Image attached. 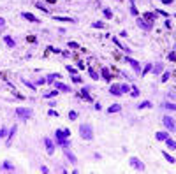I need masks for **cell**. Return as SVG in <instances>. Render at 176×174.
Segmentation results:
<instances>
[{"mask_svg": "<svg viewBox=\"0 0 176 174\" xmlns=\"http://www.w3.org/2000/svg\"><path fill=\"white\" fill-rule=\"evenodd\" d=\"M160 2H162V0H160Z\"/></svg>", "mask_w": 176, "mask_h": 174, "instance_id": "52", "label": "cell"}, {"mask_svg": "<svg viewBox=\"0 0 176 174\" xmlns=\"http://www.w3.org/2000/svg\"><path fill=\"white\" fill-rule=\"evenodd\" d=\"M137 26L143 28V30H151V25L148 21H144V19H141V18H137Z\"/></svg>", "mask_w": 176, "mask_h": 174, "instance_id": "14", "label": "cell"}, {"mask_svg": "<svg viewBox=\"0 0 176 174\" xmlns=\"http://www.w3.org/2000/svg\"><path fill=\"white\" fill-rule=\"evenodd\" d=\"M37 7H39V9H41V11H44V13H46V14H48V13H49V11H48V7H46V5H43V4H37Z\"/></svg>", "mask_w": 176, "mask_h": 174, "instance_id": "45", "label": "cell"}, {"mask_svg": "<svg viewBox=\"0 0 176 174\" xmlns=\"http://www.w3.org/2000/svg\"><path fill=\"white\" fill-rule=\"evenodd\" d=\"M21 81H23V83H25V86H27V88H32V90H35V88H37V86H35V85H34V83H30V81H27V79H25V77H23V79H21Z\"/></svg>", "mask_w": 176, "mask_h": 174, "instance_id": "36", "label": "cell"}, {"mask_svg": "<svg viewBox=\"0 0 176 174\" xmlns=\"http://www.w3.org/2000/svg\"><path fill=\"white\" fill-rule=\"evenodd\" d=\"M70 79H72V83H78V85H79V83H83V79H81L78 74H72V76H70Z\"/></svg>", "mask_w": 176, "mask_h": 174, "instance_id": "34", "label": "cell"}, {"mask_svg": "<svg viewBox=\"0 0 176 174\" xmlns=\"http://www.w3.org/2000/svg\"><path fill=\"white\" fill-rule=\"evenodd\" d=\"M144 18H146V19H144V21H148V23L151 25V21H153L155 18H159V16L155 14V13H144Z\"/></svg>", "mask_w": 176, "mask_h": 174, "instance_id": "20", "label": "cell"}, {"mask_svg": "<svg viewBox=\"0 0 176 174\" xmlns=\"http://www.w3.org/2000/svg\"><path fill=\"white\" fill-rule=\"evenodd\" d=\"M79 136L83 141H94V128L90 123H81L79 125Z\"/></svg>", "mask_w": 176, "mask_h": 174, "instance_id": "1", "label": "cell"}, {"mask_svg": "<svg viewBox=\"0 0 176 174\" xmlns=\"http://www.w3.org/2000/svg\"><path fill=\"white\" fill-rule=\"evenodd\" d=\"M151 64H146V65H144V69H141V74L144 76V74H148V72H151Z\"/></svg>", "mask_w": 176, "mask_h": 174, "instance_id": "31", "label": "cell"}, {"mask_svg": "<svg viewBox=\"0 0 176 174\" xmlns=\"http://www.w3.org/2000/svg\"><path fill=\"white\" fill-rule=\"evenodd\" d=\"M162 123H164V127L167 128L169 132H176V121L173 120V116H164Z\"/></svg>", "mask_w": 176, "mask_h": 174, "instance_id": "5", "label": "cell"}, {"mask_svg": "<svg viewBox=\"0 0 176 174\" xmlns=\"http://www.w3.org/2000/svg\"><path fill=\"white\" fill-rule=\"evenodd\" d=\"M95 109H97V111H100V109H102V104H99V102H97V104H95Z\"/></svg>", "mask_w": 176, "mask_h": 174, "instance_id": "51", "label": "cell"}, {"mask_svg": "<svg viewBox=\"0 0 176 174\" xmlns=\"http://www.w3.org/2000/svg\"><path fill=\"white\" fill-rule=\"evenodd\" d=\"M88 74H90V77H92V79H95V81L99 79V74L95 72V70H94V69H88Z\"/></svg>", "mask_w": 176, "mask_h": 174, "instance_id": "35", "label": "cell"}, {"mask_svg": "<svg viewBox=\"0 0 176 174\" xmlns=\"http://www.w3.org/2000/svg\"><path fill=\"white\" fill-rule=\"evenodd\" d=\"M39 171H41V172H44V174H48V172H49V169H48L46 165H41V167H39Z\"/></svg>", "mask_w": 176, "mask_h": 174, "instance_id": "46", "label": "cell"}, {"mask_svg": "<svg viewBox=\"0 0 176 174\" xmlns=\"http://www.w3.org/2000/svg\"><path fill=\"white\" fill-rule=\"evenodd\" d=\"M122 111V106L120 104H113V106H109V109H108V114H115V112H120Z\"/></svg>", "mask_w": 176, "mask_h": 174, "instance_id": "16", "label": "cell"}, {"mask_svg": "<svg viewBox=\"0 0 176 174\" xmlns=\"http://www.w3.org/2000/svg\"><path fill=\"white\" fill-rule=\"evenodd\" d=\"M16 130H18V127H13L11 130H9V134H7V141H5V144H7V146H11V144H13V139H14V136H16Z\"/></svg>", "mask_w": 176, "mask_h": 174, "instance_id": "10", "label": "cell"}, {"mask_svg": "<svg viewBox=\"0 0 176 174\" xmlns=\"http://www.w3.org/2000/svg\"><path fill=\"white\" fill-rule=\"evenodd\" d=\"M60 93L58 90H53V91H48V93H44V99H51V97H56Z\"/></svg>", "mask_w": 176, "mask_h": 174, "instance_id": "32", "label": "cell"}, {"mask_svg": "<svg viewBox=\"0 0 176 174\" xmlns=\"http://www.w3.org/2000/svg\"><path fill=\"white\" fill-rule=\"evenodd\" d=\"M167 60L169 62H176V51H171V53L167 55Z\"/></svg>", "mask_w": 176, "mask_h": 174, "instance_id": "37", "label": "cell"}, {"mask_svg": "<svg viewBox=\"0 0 176 174\" xmlns=\"http://www.w3.org/2000/svg\"><path fill=\"white\" fill-rule=\"evenodd\" d=\"M113 42H115V44H116L118 48H122V49H125V51H129V48H127V46H123V44L120 42V40H118L116 37H113Z\"/></svg>", "mask_w": 176, "mask_h": 174, "instance_id": "33", "label": "cell"}, {"mask_svg": "<svg viewBox=\"0 0 176 174\" xmlns=\"http://www.w3.org/2000/svg\"><path fill=\"white\" fill-rule=\"evenodd\" d=\"M64 150H65V151H64V155L67 157V160H69V162L72 163V165H76V163H78V158H76V157L72 155L70 151H69V148H64Z\"/></svg>", "mask_w": 176, "mask_h": 174, "instance_id": "11", "label": "cell"}, {"mask_svg": "<svg viewBox=\"0 0 176 174\" xmlns=\"http://www.w3.org/2000/svg\"><path fill=\"white\" fill-rule=\"evenodd\" d=\"M151 69H153V70H151V72H153V74H157V76H159V74L162 72V70H164V67H162V64H157V65H153Z\"/></svg>", "mask_w": 176, "mask_h": 174, "instance_id": "24", "label": "cell"}, {"mask_svg": "<svg viewBox=\"0 0 176 174\" xmlns=\"http://www.w3.org/2000/svg\"><path fill=\"white\" fill-rule=\"evenodd\" d=\"M160 155H162V157H164L165 160H167L169 163H174V162H176V158H174L173 155H169V153H167V151H162V153H160Z\"/></svg>", "mask_w": 176, "mask_h": 174, "instance_id": "22", "label": "cell"}, {"mask_svg": "<svg viewBox=\"0 0 176 174\" xmlns=\"http://www.w3.org/2000/svg\"><path fill=\"white\" fill-rule=\"evenodd\" d=\"M55 21H69V23H74V19L72 18H60V16H53Z\"/></svg>", "mask_w": 176, "mask_h": 174, "instance_id": "27", "label": "cell"}, {"mask_svg": "<svg viewBox=\"0 0 176 174\" xmlns=\"http://www.w3.org/2000/svg\"><path fill=\"white\" fill-rule=\"evenodd\" d=\"M130 14L132 16H137V9H136V4H134V0H130Z\"/></svg>", "mask_w": 176, "mask_h": 174, "instance_id": "29", "label": "cell"}, {"mask_svg": "<svg viewBox=\"0 0 176 174\" xmlns=\"http://www.w3.org/2000/svg\"><path fill=\"white\" fill-rule=\"evenodd\" d=\"M4 42H5V46H7V48H14V46H16L14 39H13L11 35H4Z\"/></svg>", "mask_w": 176, "mask_h": 174, "instance_id": "15", "label": "cell"}, {"mask_svg": "<svg viewBox=\"0 0 176 174\" xmlns=\"http://www.w3.org/2000/svg\"><path fill=\"white\" fill-rule=\"evenodd\" d=\"M167 137H169L167 132H157V134H155V139H157V141H165Z\"/></svg>", "mask_w": 176, "mask_h": 174, "instance_id": "19", "label": "cell"}, {"mask_svg": "<svg viewBox=\"0 0 176 174\" xmlns=\"http://www.w3.org/2000/svg\"><path fill=\"white\" fill-rule=\"evenodd\" d=\"M122 88V93H127V91H130V85H120Z\"/></svg>", "mask_w": 176, "mask_h": 174, "instance_id": "40", "label": "cell"}, {"mask_svg": "<svg viewBox=\"0 0 176 174\" xmlns=\"http://www.w3.org/2000/svg\"><path fill=\"white\" fill-rule=\"evenodd\" d=\"M81 97H83V100H88V102H92V95H90V88H86V86H83V88H81Z\"/></svg>", "mask_w": 176, "mask_h": 174, "instance_id": "12", "label": "cell"}, {"mask_svg": "<svg viewBox=\"0 0 176 174\" xmlns=\"http://www.w3.org/2000/svg\"><path fill=\"white\" fill-rule=\"evenodd\" d=\"M160 107L167 109V111H176V104H173V102H164V104H160Z\"/></svg>", "mask_w": 176, "mask_h": 174, "instance_id": "18", "label": "cell"}, {"mask_svg": "<svg viewBox=\"0 0 176 174\" xmlns=\"http://www.w3.org/2000/svg\"><path fill=\"white\" fill-rule=\"evenodd\" d=\"M169 77H171V72H164V76H162V83L169 81Z\"/></svg>", "mask_w": 176, "mask_h": 174, "instance_id": "44", "label": "cell"}, {"mask_svg": "<svg viewBox=\"0 0 176 174\" xmlns=\"http://www.w3.org/2000/svg\"><path fill=\"white\" fill-rule=\"evenodd\" d=\"M0 171L2 172H16V167L9 160H4L2 163H0Z\"/></svg>", "mask_w": 176, "mask_h": 174, "instance_id": "6", "label": "cell"}, {"mask_svg": "<svg viewBox=\"0 0 176 174\" xmlns=\"http://www.w3.org/2000/svg\"><path fill=\"white\" fill-rule=\"evenodd\" d=\"M58 77H60V74H49V76H46V83L48 85H53L55 79H58Z\"/></svg>", "mask_w": 176, "mask_h": 174, "instance_id": "21", "label": "cell"}, {"mask_svg": "<svg viewBox=\"0 0 176 174\" xmlns=\"http://www.w3.org/2000/svg\"><path fill=\"white\" fill-rule=\"evenodd\" d=\"M102 14H104L106 19H111V18H113V11H111V9H108V7L102 9Z\"/></svg>", "mask_w": 176, "mask_h": 174, "instance_id": "25", "label": "cell"}, {"mask_svg": "<svg viewBox=\"0 0 176 174\" xmlns=\"http://www.w3.org/2000/svg\"><path fill=\"white\" fill-rule=\"evenodd\" d=\"M164 142H165V146H167L169 150H176V141H173L171 137H167V139H165Z\"/></svg>", "mask_w": 176, "mask_h": 174, "instance_id": "23", "label": "cell"}, {"mask_svg": "<svg viewBox=\"0 0 176 174\" xmlns=\"http://www.w3.org/2000/svg\"><path fill=\"white\" fill-rule=\"evenodd\" d=\"M174 0H162V4H165V5H169V4H173Z\"/></svg>", "mask_w": 176, "mask_h": 174, "instance_id": "50", "label": "cell"}, {"mask_svg": "<svg viewBox=\"0 0 176 174\" xmlns=\"http://www.w3.org/2000/svg\"><path fill=\"white\" fill-rule=\"evenodd\" d=\"M16 116L21 118V120H28V118H32V109L30 107H18L16 109Z\"/></svg>", "mask_w": 176, "mask_h": 174, "instance_id": "4", "label": "cell"}, {"mask_svg": "<svg viewBox=\"0 0 176 174\" xmlns=\"http://www.w3.org/2000/svg\"><path fill=\"white\" fill-rule=\"evenodd\" d=\"M78 118V112L76 111H69V120H76Z\"/></svg>", "mask_w": 176, "mask_h": 174, "instance_id": "43", "label": "cell"}, {"mask_svg": "<svg viewBox=\"0 0 176 174\" xmlns=\"http://www.w3.org/2000/svg\"><path fill=\"white\" fill-rule=\"evenodd\" d=\"M92 28L102 30V28H106V26H104V23H102V21H94V23H92Z\"/></svg>", "mask_w": 176, "mask_h": 174, "instance_id": "30", "label": "cell"}, {"mask_svg": "<svg viewBox=\"0 0 176 174\" xmlns=\"http://www.w3.org/2000/svg\"><path fill=\"white\" fill-rule=\"evenodd\" d=\"M148 107H151V102L150 100H144V102H141V104L137 106V109H148Z\"/></svg>", "mask_w": 176, "mask_h": 174, "instance_id": "26", "label": "cell"}, {"mask_svg": "<svg viewBox=\"0 0 176 174\" xmlns=\"http://www.w3.org/2000/svg\"><path fill=\"white\" fill-rule=\"evenodd\" d=\"M102 77H104L106 81H111V74H109V69H102Z\"/></svg>", "mask_w": 176, "mask_h": 174, "instance_id": "28", "label": "cell"}, {"mask_svg": "<svg viewBox=\"0 0 176 174\" xmlns=\"http://www.w3.org/2000/svg\"><path fill=\"white\" fill-rule=\"evenodd\" d=\"M155 14H157V16H164V18H169V16H171L169 13H165V11H159V9L155 11Z\"/></svg>", "mask_w": 176, "mask_h": 174, "instance_id": "38", "label": "cell"}, {"mask_svg": "<svg viewBox=\"0 0 176 174\" xmlns=\"http://www.w3.org/2000/svg\"><path fill=\"white\" fill-rule=\"evenodd\" d=\"M69 48H74V49H76V48H79V46H78V42H69Z\"/></svg>", "mask_w": 176, "mask_h": 174, "instance_id": "49", "label": "cell"}, {"mask_svg": "<svg viewBox=\"0 0 176 174\" xmlns=\"http://www.w3.org/2000/svg\"><path fill=\"white\" fill-rule=\"evenodd\" d=\"M21 16H23L25 19H28V21H32V23H39V19H37L34 14H30V13H21Z\"/></svg>", "mask_w": 176, "mask_h": 174, "instance_id": "17", "label": "cell"}, {"mask_svg": "<svg viewBox=\"0 0 176 174\" xmlns=\"http://www.w3.org/2000/svg\"><path fill=\"white\" fill-rule=\"evenodd\" d=\"M55 85V88L58 90V91H65V93H70V86H67V85H64V83H62V81H58V83H53Z\"/></svg>", "mask_w": 176, "mask_h": 174, "instance_id": "9", "label": "cell"}, {"mask_svg": "<svg viewBox=\"0 0 176 174\" xmlns=\"http://www.w3.org/2000/svg\"><path fill=\"white\" fill-rule=\"evenodd\" d=\"M132 86V97H139V90H137V86L136 85H130Z\"/></svg>", "mask_w": 176, "mask_h": 174, "instance_id": "39", "label": "cell"}, {"mask_svg": "<svg viewBox=\"0 0 176 174\" xmlns=\"http://www.w3.org/2000/svg\"><path fill=\"white\" fill-rule=\"evenodd\" d=\"M48 114H49V116H58V112H56L55 109H49V111H48Z\"/></svg>", "mask_w": 176, "mask_h": 174, "instance_id": "47", "label": "cell"}, {"mask_svg": "<svg viewBox=\"0 0 176 174\" xmlns=\"http://www.w3.org/2000/svg\"><path fill=\"white\" fill-rule=\"evenodd\" d=\"M125 62H127V64H130V67L136 70L137 74H141V65H139V62H136V60L130 58V56H125Z\"/></svg>", "mask_w": 176, "mask_h": 174, "instance_id": "7", "label": "cell"}, {"mask_svg": "<svg viewBox=\"0 0 176 174\" xmlns=\"http://www.w3.org/2000/svg\"><path fill=\"white\" fill-rule=\"evenodd\" d=\"M44 146H46V151H48V155H55V144H53V141L51 139H44Z\"/></svg>", "mask_w": 176, "mask_h": 174, "instance_id": "8", "label": "cell"}, {"mask_svg": "<svg viewBox=\"0 0 176 174\" xmlns=\"http://www.w3.org/2000/svg\"><path fill=\"white\" fill-rule=\"evenodd\" d=\"M55 137H56V144H58V146H62V148H69V146H70V141H69V137L65 136L64 128H58V130L55 132Z\"/></svg>", "mask_w": 176, "mask_h": 174, "instance_id": "2", "label": "cell"}, {"mask_svg": "<svg viewBox=\"0 0 176 174\" xmlns=\"http://www.w3.org/2000/svg\"><path fill=\"white\" fill-rule=\"evenodd\" d=\"M4 26H5V19L0 18V28H4Z\"/></svg>", "mask_w": 176, "mask_h": 174, "instance_id": "48", "label": "cell"}, {"mask_svg": "<svg viewBox=\"0 0 176 174\" xmlns=\"http://www.w3.org/2000/svg\"><path fill=\"white\" fill-rule=\"evenodd\" d=\"M65 69H67V72H69V74H70V76H72V74H78V70H76V69H74V67H70V65H67V67H65Z\"/></svg>", "mask_w": 176, "mask_h": 174, "instance_id": "41", "label": "cell"}, {"mask_svg": "<svg viewBox=\"0 0 176 174\" xmlns=\"http://www.w3.org/2000/svg\"><path fill=\"white\" fill-rule=\"evenodd\" d=\"M7 134H9V132H7V128L4 127V128H0V139H2V137H7Z\"/></svg>", "mask_w": 176, "mask_h": 174, "instance_id": "42", "label": "cell"}, {"mask_svg": "<svg viewBox=\"0 0 176 174\" xmlns=\"http://www.w3.org/2000/svg\"><path fill=\"white\" fill-rule=\"evenodd\" d=\"M109 93H111V95H116V97L122 95V88H120V85H111V86H109Z\"/></svg>", "mask_w": 176, "mask_h": 174, "instance_id": "13", "label": "cell"}, {"mask_svg": "<svg viewBox=\"0 0 176 174\" xmlns=\"http://www.w3.org/2000/svg\"><path fill=\"white\" fill-rule=\"evenodd\" d=\"M129 165H130L132 169L139 171V172H144V171H146V165H144V162H141L137 157H130V160H129Z\"/></svg>", "mask_w": 176, "mask_h": 174, "instance_id": "3", "label": "cell"}]
</instances>
